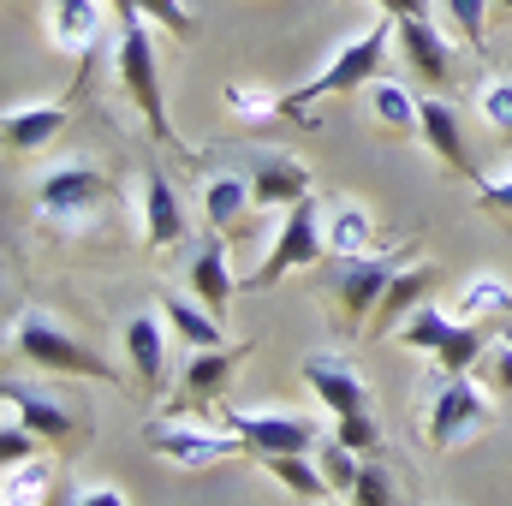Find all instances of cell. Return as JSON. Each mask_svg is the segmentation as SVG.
I'll return each instance as SVG.
<instances>
[{
	"label": "cell",
	"instance_id": "cell-26",
	"mask_svg": "<svg viewBox=\"0 0 512 506\" xmlns=\"http://www.w3.org/2000/svg\"><path fill=\"white\" fill-rule=\"evenodd\" d=\"M370 114L387 137H423V102L405 96L399 84H370Z\"/></svg>",
	"mask_w": 512,
	"mask_h": 506
},
{
	"label": "cell",
	"instance_id": "cell-27",
	"mask_svg": "<svg viewBox=\"0 0 512 506\" xmlns=\"http://www.w3.org/2000/svg\"><path fill=\"white\" fill-rule=\"evenodd\" d=\"M370 239H376L370 209H358V203L328 209V256H370Z\"/></svg>",
	"mask_w": 512,
	"mask_h": 506
},
{
	"label": "cell",
	"instance_id": "cell-31",
	"mask_svg": "<svg viewBox=\"0 0 512 506\" xmlns=\"http://www.w3.org/2000/svg\"><path fill=\"white\" fill-rule=\"evenodd\" d=\"M435 6L453 18V30H459L477 54L489 48V6H495V0H435Z\"/></svg>",
	"mask_w": 512,
	"mask_h": 506
},
{
	"label": "cell",
	"instance_id": "cell-6",
	"mask_svg": "<svg viewBox=\"0 0 512 506\" xmlns=\"http://www.w3.org/2000/svg\"><path fill=\"white\" fill-rule=\"evenodd\" d=\"M114 72H120V90H126L131 102H137V114H143L149 137H155V143H167L173 155H191V149L179 143L173 120H167V96H161V66H155V48H149V30H143V24L120 30V54H114Z\"/></svg>",
	"mask_w": 512,
	"mask_h": 506
},
{
	"label": "cell",
	"instance_id": "cell-36",
	"mask_svg": "<svg viewBox=\"0 0 512 506\" xmlns=\"http://www.w3.org/2000/svg\"><path fill=\"white\" fill-rule=\"evenodd\" d=\"M477 381H483V387H489L501 405L512 399V346H507V340H495V346L483 352V364H477Z\"/></svg>",
	"mask_w": 512,
	"mask_h": 506
},
{
	"label": "cell",
	"instance_id": "cell-41",
	"mask_svg": "<svg viewBox=\"0 0 512 506\" xmlns=\"http://www.w3.org/2000/svg\"><path fill=\"white\" fill-rule=\"evenodd\" d=\"M501 340H507V346H512V322H507V328H501Z\"/></svg>",
	"mask_w": 512,
	"mask_h": 506
},
{
	"label": "cell",
	"instance_id": "cell-5",
	"mask_svg": "<svg viewBox=\"0 0 512 506\" xmlns=\"http://www.w3.org/2000/svg\"><path fill=\"white\" fill-rule=\"evenodd\" d=\"M405 251H411V245L382 251V256H334V268H322V298H328V310H334L346 328L370 322L376 304H382V292H387V280L405 268Z\"/></svg>",
	"mask_w": 512,
	"mask_h": 506
},
{
	"label": "cell",
	"instance_id": "cell-15",
	"mask_svg": "<svg viewBox=\"0 0 512 506\" xmlns=\"http://www.w3.org/2000/svg\"><path fill=\"white\" fill-rule=\"evenodd\" d=\"M203 215H209L215 233L245 239V233H251V215H256L251 179H239V173H215V179L203 185Z\"/></svg>",
	"mask_w": 512,
	"mask_h": 506
},
{
	"label": "cell",
	"instance_id": "cell-33",
	"mask_svg": "<svg viewBox=\"0 0 512 506\" xmlns=\"http://www.w3.org/2000/svg\"><path fill=\"white\" fill-rule=\"evenodd\" d=\"M30 459H42V435L24 417L6 411V423H0V465H30Z\"/></svg>",
	"mask_w": 512,
	"mask_h": 506
},
{
	"label": "cell",
	"instance_id": "cell-2",
	"mask_svg": "<svg viewBox=\"0 0 512 506\" xmlns=\"http://www.w3.org/2000/svg\"><path fill=\"white\" fill-rule=\"evenodd\" d=\"M6 346H12V358H24L36 370H54V376H84V381H108V387L126 381L120 364H108L102 352H90L84 340H72L48 310H18L12 328H6Z\"/></svg>",
	"mask_w": 512,
	"mask_h": 506
},
{
	"label": "cell",
	"instance_id": "cell-25",
	"mask_svg": "<svg viewBox=\"0 0 512 506\" xmlns=\"http://www.w3.org/2000/svg\"><path fill=\"white\" fill-rule=\"evenodd\" d=\"M453 316H459V322H495V328H507L512 322V286L495 280V274H477V280L459 292Z\"/></svg>",
	"mask_w": 512,
	"mask_h": 506
},
{
	"label": "cell",
	"instance_id": "cell-42",
	"mask_svg": "<svg viewBox=\"0 0 512 506\" xmlns=\"http://www.w3.org/2000/svg\"><path fill=\"white\" fill-rule=\"evenodd\" d=\"M328 506H334V501H328Z\"/></svg>",
	"mask_w": 512,
	"mask_h": 506
},
{
	"label": "cell",
	"instance_id": "cell-38",
	"mask_svg": "<svg viewBox=\"0 0 512 506\" xmlns=\"http://www.w3.org/2000/svg\"><path fill=\"white\" fill-rule=\"evenodd\" d=\"M477 203L489 209V215H501L512 227V173H501V179H489V185H477Z\"/></svg>",
	"mask_w": 512,
	"mask_h": 506
},
{
	"label": "cell",
	"instance_id": "cell-10",
	"mask_svg": "<svg viewBox=\"0 0 512 506\" xmlns=\"http://www.w3.org/2000/svg\"><path fill=\"white\" fill-rule=\"evenodd\" d=\"M489 387L471 376H447L441 381V393L429 399V447L435 453H447V447H459V441H471L477 429H489L495 423V411H489Z\"/></svg>",
	"mask_w": 512,
	"mask_h": 506
},
{
	"label": "cell",
	"instance_id": "cell-24",
	"mask_svg": "<svg viewBox=\"0 0 512 506\" xmlns=\"http://www.w3.org/2000/svg\"><path fill=\"white\" fill-rule=\"evenodd\" d=\"M262 471H268L280 489H292L298 501H310V506L334 501V483H328V477H322V465H316V459H304V453H262Z\"/></svg>",
	"mask_w": 512,
	"mask_h": 506
},
{
	"label": "cell",
	"instance_id": "cell-20",
	"mask_svg": "<svg viewBox=\"0 0 512 506\" xmlns=\"http://www.w3.org/2000/svg\"><path fill=\"white\" fill-rule=\"evenodd\" d=\"M161 316H167V328H173L191 352L227 346V316H215L209 304H197V298H185V292H167V298H161Z\"/></svg>",
	"mask_w": 512,
	"mask_h": 506
},
{
	"label": "cell",
	"instance_id": "cell-16",
	"mask_svg": "<svg viewBox=\"0 0 512 506\" xmlns=\"http://www.w3.org/2000/svg\"><path fill=\"white\" fill-rule=\"evenodd\" d=\"M251 197L256 209H292L310 197V173L298 155H262L251 167Z\"/></svg>",
	"mask_w": 512,
	"mask_h": 506
},
{
	"label": "cell",
	"instance_id": "cell-13",
	"mask_svg": "<svg viewBox=\"0 0 512 506\" xmlns=\"http://www.w3.org/2000/svg\"><path fill=\"white\" fill-rule=\"evenodd\" d=\"M435 286H441V268H435V262H411V268H399V274L387 280L376 316L364 322V334H370V340L399 334V322H405V316H417V310H423V298H429Z\"/></svg>",
	"mask_w": 512,
	"mask_h": 506
},
{
	"label": "cell",
	"instance_id": "cell-35",
	"mask_svg": "<svg viewBox=\"0 0 512 506\" xmlns=\"http://www.w3.org/2000/svg\"><path fill=\"white\" fill-rule=\"evenodd\" d=\"M352 506H399V495H393V477H387V465H376V459H364V471H358V483H352V495H346Z\"/></svg>",
	"mask_w": 512,
	"mask_h": 506
},
{
	"label": "cell",
	"instance_id": "cell-28",
	"mask_svg": "<svg viewBox=\"0 0 512 506\" xmlns=\"http://www.w3.org/2000/svg\"><path fill=\"white\" fill-rule=\"evenodd\" d=\"M54 495V459H30V465H6L0 506H48Z\"/></svg>",
	"mask_w": 512,
	"mask_h": 506
},
{
	"label": "cell",
	"instance_id": "cell-22",
	"mask_svg": "<svg viewBox=\"0 0 512 506\" xmlns=\"http://www.w3.org/2000/svg\"><path fill=\"white\" fill-rule=\"evenodd\" d=\"M72 120V108L66 102H42V108H6V149H18V155H36V149H48L60 126Z\"/></svg>",
	"mask_w": 512,
	"mask_h": 506
},
{
	"label": "cell",
	"instance_id": "cell-23",
	"mask_svg": "<svg viewBox=\"0 0 512 506\" xmlns=\"http://www.w3.org/2000/svg\"><path fill=\"white\" fill-rule=\"evenodd\" d=\"M423 143H429L459 179H477V161H471V149H465V137H459V114H453L441 96H423Z\"/></svg>",
	"mask_w": 512,
	"mask_h": 506
},
{
	"label": "cell",
	"instance_id": "cell-17",
	"mask_svg": "<svg viewBox=\"0 0 512 506\" xmlns=\"http://www.w3.org/2000/svg\"><path fill=\"white\" fill-rule=\"evenodd\" d=\"M179 239H185V203H179V191L161 173H149L143 179V245L149 251H173Z\"/></svg>",
	"mask_w": 512,
	"mask_h": 506
},
{
	"label": "cell",
	"instance_id": "cell-12",
	"mask_svg": "<svg viewBox=\"0 0 512 506\" xmlns=\"http://www.w3.org/2000/svg\"><path fill=\"white\" fill-rule=\"evenodd\" d=\"M245 352H251V346H209V352H191V358L179 364L173 411H179V417H215V405H221V393H227V381H233V370H239Z\"/></svg>",
	"mask_w": 512,
	"mask_h": 506
},
{
	"label": "cell",
	"instance_id": "cell-8",
	"mask_svg": "<svg viewBox=\"0 0 512 506\" xmlns=\"http://www.w3.org/2000/svg\"><path fill=\"white\" fill-rule=\"evenodd\" d=\"M143 441L161 453V459H173L179 471H209V465H221V459H251V447L233 435V429H197V423H179V417H149L143 423Z\"/></svg>",
	"mask_w": 512,
	"mask_h": 506
},
{
	"label": "cell",
	"instance_id": "cell-4",
	"mask_svg": "<svg viewBox=\"0 0 512 506\" xmlns=\"http://www.w3.org/2000/svg\"><path fill=\"white\" fill-rule=\"evenodd\" d=\"M393 24H399V18H387L382 12L364 36H352V42L322 66V78H310L304 90L286 96V102H292V126H316V120L304 114L310 102H322V96H346V90H370V84L382 78V54H387V42H393Z\"/></svg>",
	"mask_w": 512,
	"mask_h": 506
},
{
	"label": "cell",
	"instance_id": "cell-3",
	"mask_svg": "<svg viewBox=\"0 0 512 506\" xmlns=\"http://www.w3.org/2000/svg\"><path fill=\"white\" fill-rule=\"evenodd\" d=\"M298 376L310 381V393L334 411V435H340L352 453H376V447H382L376 405H370V387L358 381V370H346V364H340V358H328V352H304Z\"/></svg>",
	"mask_w": 512,
	"mask_h": 506
},
{
	"label": "cell",
	"instance_id": "cell-9",
	"mask_svg": "<svg viewBox=\"0 0 512 506\" xmlns=\"http://www.w3.org/2000/svg\"><path fill=\"white\" fill-rule=\"evenodd\" d=\"M209 423L233 429V435L251 447V459H262V453H316V441H322L316 423L292 417L286 405H251V411H227V405H215Z\"/></svg>",
	"mask_w": 512,
	"mask_h": 506
},
{
	"label": "cell",
	"instance_id": "cell-37",
	"mask_svg": "<svg viewBox=\"0 0 512 506\" xmlns=\"http://www.w3.org/2000/svg\"><path fill=\"white\" fill-rule=\"evenodd\" d=\"M137 18H143V24H149V18H155V24H167L179 42L197 30V18H191V6H185V0H137Z\"/></svg>",
	"mask_w": 512,
	"mask_h": 506
},
{
	"label": "cell",
	"instance_id": "cell-1",
	"mask_svg": "<svg viewBox=\"0 0 512 506\" xmlns=\"http://www.w3.org/2000/svg\"><path fill=\"white\" fill-rule=\"evenodd\" d=\"M114 209V179L96 161H60L36 179V221L54 233H90Z\"/></svg>",
	"mask_w": 512,
	"mask_h": 506
},
{
	"label": "cell",
	"instance_id": "cell-7",
	"mask_svg": "<svg viewBox=\"0 0 512 506\" xmlns=\"http://www.w3.org/2000/svg\"><path fill=\"white\" fill-rule=\"evenodd\" d=\"M322 251H328V215H322L316 197H304V203L280 209V233H274V245L262 256V268L251 274V286L268 292V286H280L292 268H316Z\"/></svg>",
	"mask_w": 512,
	"mask_h": 506
},
{
	"label": "cell",
	"instance_id": "cell-32",
	"mask_svg": "<svg viewBox=\"0 0 512 506\" xmlns=\"http://www.w3.org/2000/svg\"><path fill=\"white\" fill-rule=\"evenodd\" d=\"M227 108L245 114V120H292V102L286 96H268V90H251V84H227Z\"/></svg>",
	"mask_w": 512,
	"mask_h": 506
},
{
	"label": "cell",
	"instance_id": "cell-21",
	"mask_svg": "<svg viewBox=\"0 0 512 506\" xmlns=\"http://www.w3.org/2000/svg\"><path fill=\"white\" fill-rule=\"evenodd\" d=\"M42 6H48V42L72 60H84L96 48V30H102L96 0H42Z\"/></svg>",
	"mask_w": 512,
	"mask_h": 506
},
{
	"label": "cell",
	"instance_id": "cell-40",
	"mask_svg": "<svg viewBox=\"0 0 512 506\" xmlns=\"http://www.w3.org/2000/svg\"><path fill=\"white\" fill-rule=\"evenodd\" d=\"M495 6H501V12H507V18H512V0H495Z\"/></svg>",
	"mask_w": 512,
	"mask_h": 506
},
{
	"label": "cell",
	"instance_id": "cell-39",
	"mask_svg": "<svg viewBox=\"0 0 512 506\" xmlns=\"http://www.w3.org/2000/svg\"><path fill=\"white\" fill-rule=\"evenodd\" d=\"M78 506H126V495H120V489H90Z\"/></svg>",
	"mask_w": 512,
	"mask_h": 506
},
{
	"label": "cell",
	"instance_id": "cell-18",
	"mask_svg": "<svg viewBox=\"0 0 512 506\" xmlns=\"http://www.w3.org/2000/svg\"><path fill=\"white\" fill-rule=\"evenodd\" d=\"M126 364L143 393H167V340L155 316H131L126 322Z\"/></svg>",
	"mask_w": 512,
	"mask_h": 506
},
{
	"label": "cell",
	"instance_id": "cell-34",
	"mask_svg": "<svg viewBox=\"0 0 512 506\" xmlns=\"http://www.w3.org/2000/svg\"><path fill=\"white\" fill-rule=\"evenodd\" d=\"M477 108H483V120L495 126V137L512 143V78H489V84L477 90Z\"/></svg>",
	"mask_w": 512,
	"mask_h": 506
},
{
	"label": "cell",
	"instance_id": "cell-14",
	"mask_svg": "<svg viewBox=\"0 0 512 506\" xmlns=\"http://www.w3.org/2000/svg\"><path fill=\"white\" fill-rule=\"evenodd\" d=\"M393 42H399V54L411 66V78H423L429 90H441L453 78V48H447V36L429 18H399L393 24Z\"/></svg>",
	"mask_w": 512,
	"mask_h": 506
},
{
	"label": "cell",
	"instance_id": "cell-19",
	"mask_svg": "<svg viewBox=\"0 0 512 506\" xmlns=\"http://www.w3.org/2000/svg\"><path fill=\"white\" fill-rule=\"evenodd\" d=\"M191 298L197 304H209L215 316H227V304H233V256H227V245L209 233L203 245H197V256H191Z\"/></svg>",
	"mask_w": 512,
	"mask_h": 506
},
{
	"label": "cell",
	"instance_id": "cell-11",
	"mask_svg": "<svg viewBox=\"0 0 512 506\" xmlns=\"http://www.w3.org/2000/svg\"><path fill=\"white\" fill-rule=\"evenodd\" d=\"M0 399H6V411H12V417H24V423H30L48 447H60V453H78V447L90 441V417H84V405L48 399V393L18 387V381H6V387H0Z\"/></svg>",
	"mask_w": 512,
	"mask_h": 506
},
{
	"label": "cell",
	"instance_id": "cell-30",
	"mask_svg": "<svg viewBox=\"0 0 512 506\" xmlns=\"http://www.w3.org/2000/svg\"><path fill=\"white\" fill-rule=\"evenodd\" d=\"M316 465H322V477L334 483V495H352V483H358V471H364V459H358L340 435H322V441H316Z\"/></svg>",
	"mask_w": 512,
	"mask_h": 506
},
{
	"label": "cell",
	"instance_id": "cell-29",
	"mask_svg": "<svg viewBox=\"0 0 512 506\" xmlns=\"http://www.w3.org/2000/svg\"><path fill=\"white\" fill-rule=\"evenodd\" d=\"M453 322H459V316H441V310H429V304H423L417 316H405V322H399V334H393V340H399L405 352H429V358H435V352L447 346Z\"/></svg>",
	"mask_w": 512,
	"mask_h": 506
}]
</instances>
